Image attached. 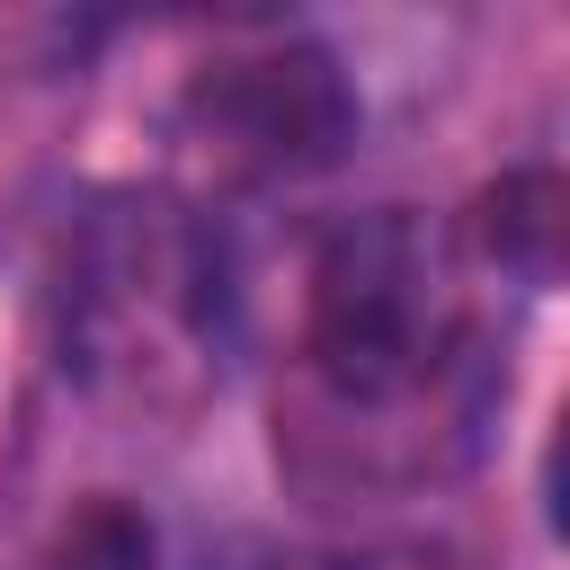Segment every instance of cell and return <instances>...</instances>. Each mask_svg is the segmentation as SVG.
Listing matches in <instances>:
<instances>
[{
  "instance_id": "cell-3",
  "label": "cell",
  "mask_w": 570,
  "mask_h": 570,
  "mask_svg": "<svg viewBox=\"0 0 570 570\" xmlns=\"http://www.w3.org/2000/svg\"><path fill=\"white\" fill-rule=\"evenodd\" d=\"M481 249L499 276H525V285H552V258H561V187L543 169L525 178H499L481 196Z\"/></svg>"
},
{
  "instance_id": "cell-2",
  "label": "cell",
  "mask_w": 570,
  "mask_h": 570,
  "mask_svg": "<svg viewBox=\"0 0 570 570\" xmlns=\"http://www.w3.org/2000/svg\"><path fill=\"white\" fill-rule=\"evenodd\" d=\"M196 116L214 125V142L249 169H330L347 142H356V89L347 71L303 45V36H276L258 53H232L196 80Z\"/></svg>"
},
{
  "instance_id": "cell-1",
  "label": "cell",
  "mask_w": 570,
  "mask_h": 570,
  "mask_svg": "<svg viewBox=\"0 0 570 570\" xmlns=\"http://www.w3.org/2000/svg\"><path fill=\"white\" fill-rule=\"evenodd\" d=\"M303 374L330 419H472L481 410V338L463 321L454 249L419 214H365L321 240Z\"/></svg>"
},
{
  "instance_id": "cell-4",
  "label": "cell",
  "mask_w": 570,
  "mask_h": 570,
  "mask_svg": "<svg viewBox=\"0 0 570 570\" xmlns=\"http://www.w3.org/2000/svg\"><path fill=\"white\" fill-rule=\"evenodd\" d=\"M53 570H151V534H142L125 508H89V517L71 525V543H62Z\"/></svg>"
}]
</instances>
